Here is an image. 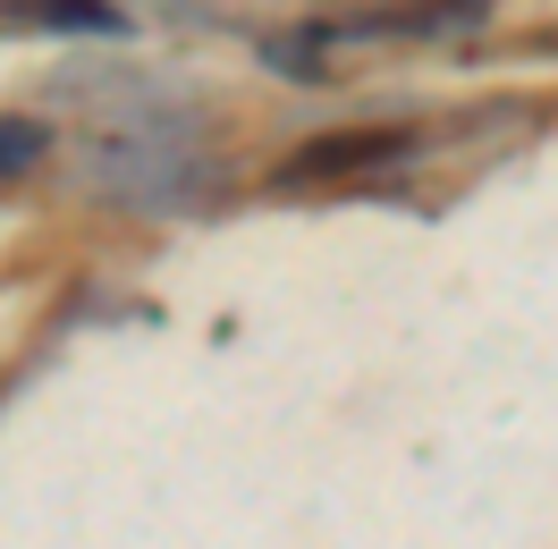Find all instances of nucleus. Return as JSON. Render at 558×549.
Here are the masks:
<instances>
[{"label":"nucleus","instance_id":"f257e3e1","mask_svg":"<svg viewBox=\"0 0 558 549\" xmlns=\"http://www.w3.org/2000/svg\"><path fill=\"white\" fill-rule=\"evenodd\" d=\"M35 152H43V127H26V119H17V127H0V170H26Z\"/></svg>","mask_w":558,"mask_h":549}]
</instances>
